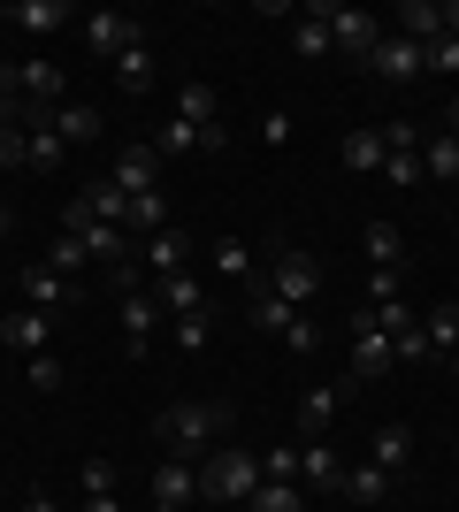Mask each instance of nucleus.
<instances>
[{
  "instance_id": "nucleus-1",
  "label": "nucleus",
  "mask_w": 459,
  "mask_h": 512,
  "mask_svg": "<svg viewBox=\"0 0 459 512\" xmlns=\"http://www.w3.org/2000/svg\"><path fill=\"white\" fill-rule=\"evenodd\" d=\"M230 428H238V406L230 398H184V406H169L161 421H153V436L169 444V459H207L215 444H230Z\"/></svg>"
},
{
  "instance_id": "nucleus-2",
  "label": "nucleus",
  "mask_w": 459,
  "mask_h": 512,
  "mask_svg": "<svg viewBox=\"0 0 459 512\" xmlns=\"http://www.w3.org/2000/svg\"><path fill=\"white\" fill-rule=\"evenodd\" d=\"M253 490H261V451L215 444L207 459H199V505H245Z\"/></svg>"
},
{
  "instance_id": "nucleus-3",
  "label": "nucleus",
  "mask_w": 459,
  "mask_h": 512,
  "mask_svg": "<svg viewBox=\"0 0 459 512\" xmlns=\"http://www.w3.org/2000/svg\"><path fill=\"white\" fill-rule=\"evenodd\" d=\"M314 16L329 23V46H337L345 62H368L375 46H383V31H391V23L368 16V8H329V0H314Z\"/></svg>"
},
{
  "instance_id": "nucleus-4",
  "label": "nucleus",
  "mask_w": 459,
  "mask_h": 512,
  "mask_svg": "<svg viewBox=\"0 0 459 512\" xmlns=\"http://www.w3.org/2000/svg\"><path fill=\"white\" fill-rule=\"evenodd\" d=\"M77 31H85V46L100 62H115V54H131V46L146 39V23L123 16V8H92V16H77Z\"/></svg>"
},
{
  "instance_id": "nucleus-5",
  "label": "nucleus",
  "mask_w": 459,
  "mask_h": 512,
  "mask_svg": "<svg viewBox=\"0 0 459 512\" xmlns=\"http://www.w3.org/2000/svg\"><path fill=\"white\" fill-rule=\"evenodd\" d=\"M268 291H276L284 306H299V314H306V306L322 299V260H314V253H284L276 268H268Z\"/></svg>"
},
{
  "instance_id": "nucleus-6",
  "label": "nucleus",
  "mask_w": 459,
  "mask_h": 512,
  "mask_svg": "<svg viewBox=\"0 0 459 512\" xmlns=\"http://www.w3.org/2000/svg\"><path fill=\"white\" fill-rule=\"evenodd\" d=\"M153 505L161 512H199V467L192 459H161V467H153Z\"/></svg>"
},
{
  "instance_id": "nucleus-7",
  "label": "nucleus",
  "mask_w": 459,
  "mask_h": 512,
  "mask_svg": "<svg viewBox=\"0 0 459 512\" xmlns=\"http://www.w3.org/2000/svg\"><path fill=\"white\" fill-rule=\"evenodd\" d=\"M115 329H123V352H131V360H146L153 329H161V306H153V291H123V314H115Z\"/></svg>"
},
{
  "instance_id": "nucleus-8",
  "label": "nucleus",
  "mask_w": 459,
  "mask_h": 512,
  "mask_svg": "<svg viewBox=\"0 0 459 512\" xmlns=\"http://www.w3.org/2000/svg\"><path fill=\"white\" fill-rule=\"evenodd\" d=\"M16 100H31V107H46V115H54V107L69 100V77L46 62V54H39V62H16Z\"/></svg>"
},
{
  "instance_id": "nucleus-9",
  "label": "nucleus",
  "mask_w": 459,
  "mask_h": 512,
  "mask_svg": "<svg viewBox=\"0 0 459 512\" xmlns=\"http://www.w3.org/2000/svg\"><path fill=\"white\" fill-rule=\"evenodd\" d=\"M153 176H161V153H153V146H123V153H115V169H108V184L123 199H138V192H161Z\"/></svg>"
},
{
  "instance_id": "nucleus-10",
  "label": "nucleus",
  "mask_w": 459,
  "mask_h": 512,
  "mask_svg": "<svg viewBox=\"0 0 459 512\" xmlns=\"http://www.w3.org/2000/svg\"><path fill=\"white\" fill-rule=\"evenodd\" d=\"M8 23L31 31V39H54V31L77 23V8H69V0H8Z\"/></svg>"
},
{
  "instance_id": "nucleus-11",
  "label": "nucleus",
  "mask_w": 459,
  "mask_h": 512,
  "mask_svg": "<svg viewBox=\"0 0 459 512\" xmlns=\"http://www.w3.org/2000/svg\"><path fill=\"white\" fill-rule=\"evenodd\" d=\"M138 268H153V276H184V268H192V237L176 230V222H169V230H153L146 245H138Z\"/></svg>"
},
{
  "instance_id": "nucleus-12",
  "label": "nucleus",
  "mask_w": 459,
  "mask_h": 512,
  "mask_svg": "<svg viewBox=\"0 0 459 512\" xmlns=\"http://www.w3.org/2000/svg\"><path fill=\"white\" fill-rule=\"evenodd\" d=\"M368 69L383 77V85H414V77H421V46L398 39V31H383V46L368 54Z\"/></svg>"
},
{
  "instance_id": "nucleus-13",
  "label": "nucleus",
  "mask_w": 459,
  "mask_h": 512,
  "mask_svg": "<svg viewBox=\"0 0 459 512\" xmlns=\"http://www.w3.org/2000/svg\"><path fill=\"white\" fill-rule=\"evenodd\" d=\"M329 421H337V383H306L299 390V444H329Z\"/></svg>"
},
{
  "instance_id": "nucleus-14",
  "label": "nucleus",
  "mask_w": 459,
  "mask_h": 512,
  "mask_svg": "<svg viewBox=\"0 0 459 512\" xmlns=\"http://www.w3.org/2000/svg\"><path fill=\"white\" fill-rule=\"evenodd\" d=\"M153 306H161V321H176V314H207V291H199L192 268H184V276H153Z\"/></svg>"
},
{
  "instance_id": "nucleus-15",
  "label": "nucleus",
  "mask_w": 459,
  "mask_h": 512,
  "mask_svg": "<svg viewBox=\"0 0 459 512\" xmlns=\"http://www.w3.org/2000/svg\"><path fill=\"white\" fill-rule=\"evenodd\" d=\"M391 367H398L391 337H375V329H352V383H383Z\"/></svg>"
},
{
  "instance_id": "nucleus-16",
  "label": "nucleus",
  "mask_w": 459,
  "mask_h": 512,
  "mask_svg": "<svg viewBox=\"0 0 459 512\" xmlns=\"http://www.w3.org/2000/svg\"><path fill=\"white\" fill-rule=\"evenodd\" d=\"M391 482H398V474H383L375 459H352V467L337 474V497H352V505H383V497H391Z\"/></svg>"
},
{
  "instance_id": "nucleus-17",
  "label": "nucleus",
  "mask_w": 459,
  "mask_h": 512,
  "mask_svg": "<svg viewBox=\"0 0 459 512\" xmlns=\"http://www.w3.org/2000/svg\"><path fill=\"white\" fill-rule=\"evenodd\" d=\"M0 344H8V352H23V360H39V352H46V314H39V306L0 314Z\"/></svg>"
},
{
  "instance_id": "nucleus-18",
  "label": "nucleus",
  "mask_w": 459,
  "mask_h": 512,
  "mask_svg": "<svg viewBox=\"0 0 459 512\" xmlns=\"http://www.w3.org/2000/svg\"><path fill=\"white\" fill-rule=\"evenodd\" d=\"M337 474H345V459H337L329 444H299V490L306 497H329V490H337Z\"/></svg>"
},
{
  "instance_id": "nucleus-19",
  "label": "nucleus",
  "mask_w": 459,
  "mask_h": 512,
  "mask_svg": "<svg viewBox=\"0 0 459 512\" xmlns=\"http://www.w3.org/2000/svg\"><path fill=\"white\" fill-rule=\"evenodd\" d=\"M368 459H375L383 474H406V459H414V428H406V421H383V428L368 436Z\"/></svg>"
},
{
  "instance_id": "nucleus-20",
  "label": "nucleus",
  "mask_w": 459,
  "mask_h": 512,
  "mask_svg": "<svg viewBox=\"0 0 459 512\" xmlns=\"http://www.w3.org/2000/svg\"><path fill=\"white\" fill-rule=\"evenodd\" d=\"M69 299H77V283H69V276H54L46 260H39V268H23V306L54 314V306H69Z\"/></svg>"
},
{
  "instance_id": "nucleus-21",
  "label": "nucleus",
  "mask_w": 459,
  "mask_h": 512,
  "mask_svg": "<svg viewBox=\"0 0 459 512\" xmlns=\"http://www.w3.org/2000/svg\"><path fill=\"white\" fill-rule=\"evenodd\" d=\"M398 39H414V46H429V39H444V0H406L398 8V23H391Z\"/></svg>"
},
{
  "instance_id": "nucleus-22",
  "label": "nucleus",
  "mask_w": 459,
  "mask_h": 512,
  "mask_svg": "<svg viewBox=\"0 0 459 512\" xmlns=\"http://www.w3.org/2000/svg\"><path fill=\"white\" fill-rule=\"evenodd\" d=\"M108 69H115V85H123V92H153V85H161V62H153V46H146V39H138L131 54H115Z\"/></svg>"
},
{
  "instance_id": "nucleus-23",
  "label": "nucleus",
  "mask_w": 459,
  "mask_h": 512,
  "mask_svg": "<svg viewBox=\"0 0 459 512\" xmlns=\"http://www.w3.org/2000/svg\"><path fill=\"white\" fill-rule=\"evenodd\" d=\"M54 138H62V146H92V138H100V107L62 100V107H54Z\"/></svg>"
},
{
  "instance_id": "nucleus-24",
  "label": "nucleus",
  "mask_w": 459,
  "mask_h": 512,
  "mask_svg": "<svg viewBox=\"0 0 459 512\" xmlns=\"http://www.w3.org/2000/svg\"><path fill=\"white\" fill-rule=\"evenodd\" d=\"M421 176H437V184H459V130H437V138H421Z\"/></svg>"
},
{
  "instance_id": "nucleus-25",
  "label": "nucleus",
  "mask_w": 459,
  "mask_h": 512,
  "mask_svg": "<svg viewBox=\"0 0 459 512\" xmlns=\"http://www.w3.org/2000/svg\"><path fill=\"white\" fill-rule=\"evenodd\" d=\"M62 161H69V146H62V138H54V115H46V123L39 130H23V169H62Z\"/></svg>"
},
{
  "instance_id": "nucleus-26",
  "label": "nucleus",
  "mask_w": 459,
  "mask_h": 512,
  "mask_svg": "<svg viewBox=\"0 0 459 512\" xmlns=\"http://www.w3.org/2000/svg\"><path fill=\"white\" fill-rule=\"evenodd\" d=\"M291 46H299L306 62H329V54H337V46H329V23L314 16V8H299V16H291Z\"/></svg>"
},
{
  "instance_id": "nucleus-27",
  "label": "nucleus",
  "mask_w": 459,
  "mask_h": 512,
  "mask_svg": "<svg viewBox=\"0 0 459 512\" xmlns=\"http://www.w3.org/2000/svg\"><path fill=\"white\" fill-rule=\"evenodd\" d=\"M176 123H192V130L222 123V107H215V85H176Z\"/></svg>"
},
{
  "instance_id": "nucleus-28",
  "label": "nucleus",
  "mask_w": 459,
  "mask_h": 512,
  "mask_svg": "<svg viewBox=\"0 0 459 512\" xmlns=\"http://www.w3.org/2000/svg\"><path fill=\"white\" fill-rule=\"evenodd\" d=\"M291 321H299V306H284L268 283H253V329H268V337H291Z\"/></svg>"
},
{
  "instance_id": "nucleus-29",
  "label": "nucleus",
  "mask_w": 459,
  "mask_h": 512,
  "mask_svg": "<svg viewBox=\"0 0 459 512\" xmlns=\"http://www.w3.org/2000/svg\"><path fill=\"white\" fill-rule=\"evenodd\" d=\"M368 268H406V237H398V222H368Z\"/></svg>"
},
{
  "instance_id": "nucleus-30",
  "label": "nucleus",
  "mask_w": 459,
  "mask_h": 512,
  "mask_svg": "<svg viewBox=\"0 0 459 512\" xmlns=\"http://www.w3.org/2000/svg\"><path fill=\"white\" fill-rule=\"evenodd\" d=\"M421 337H429V352H459V306L444 299V306H429V314H421Z\"/></svg>"
},
{
  "instance_id": "nucleus-31",
  "label": "nucleus",
  "mask_w": 459,
  "mask_h": 512,
  "mask_svg": "<svg viewBox=\"0 0 459 512\" xmlns=\"http://www.w3.org/2000/svg\"><path fill=\"white\" fill-rule=\"evenodd\" d=\"M383 153H391V146H383V130H352V138H345V169L375 176V169H383Z\"/></svg>"
},
{
  "instance_id": "nucleus-32",
  "label": "nucleus",
  "mask_w": 459,
  "mask_h": 512,
  "mask_svg": "<svg viewBox=\"0 0 459 512\" xmlns=\"http://www.w3.org/2000/svg\"><path fill=\"white\" fill-rule=\"evenodd\" d=\"M245 512H306V490L299 482H261V490L245 497Z\"/></svg>"
},
{
  "instance_id": "nucleus-33",
  "label": "nucleus",
  "mask_w": 459,
  "mask_h": 512,
  "mask_svg": "<svg viewBox=\"0 0 459 512\" xmlns=\"http://www.w3.org/2000/svg\"><path fill=\"white\" fill-rule=\"evenodd\" d=\"M169 337H176V352H207V337H215V314H176V321H169Z\"/></svg>"
},
{
  "instance_id": "nucleus-34",
  "label": "nucleus",
  "mask_w": 459,
  "mask_h": 512,
  "mask_svg": "<svg viewBox=\"0 0 459 512\" xmlns=\"http://www.w3.org/2000/svg\"><path fill=\"white\" fill-rule=\"evenodd\" d=\"M383 176H391L398 192H406V184H421V138H414V146H391V153H383Z\"/></svg>"
},
{
  "instance_id": "nucleus-35",
  "label": "nucleus",
  "mask_w": 459,
  "mask_h": 512,
  "mask_svg": "<svg viewBox=\"0 0 459 512\" xmlns=\"http://www.w3.org/2000/svg\"><path fill=\"white\" fill-rule=\"evenodd\" d=\"M215 268L230 283H245V276H253V245H245V237H222V245H215Z\"/></svg>"
},
{
  "instance_id": "nucleus-36",
  "label": "nucleus",
  "mask_w": 459,
  "mask_h": 512,
  "mask_svg": "<svg viewBox=\"0 0 459 512\" xmlns=\"http://www.w3.org/2000/svg\"><path fill=\"white\" fill-rule=\"evenodd\" d=\"M23 383H31V390H62L69 375H62V360H54V352H39V360H23Z\"/></svg>"
},
{
  "instance_id": "nucleus-37",
  "label": "nucleus",
  "mask_w": 459,
  "mask_h": 512,
  "mask_svg": "<svg viewBox=\"0 0 459 512\" xmlns=\"http://www.w3.org/2000/svg\"><path fill=\"white\" fill-rule=\"evenodd\" d=\"M261 482H299V451H291V444L261 451Z\"/></svg>"
},
{
  "instance_id": "nucleus-38",
  "label": "nucleus",
  "mask_w": 459,
  "mask_h": 512,
  "mask_svg": "<svg viewBox=\"0 0 459 512\" xmlns=\"http://www.w3.org/2000/svg\"><path fill=\"white\" fill-rule=\"evenodd\" d=\"M153 153H161V161H169V153H199V130H192V123H161Z\"/></svg>"
},
{
  "instance_id": "nucleus-39",
  "label": "nucleus",
  "mask_w": 459,
  "mask_h": 512,
  "mask_svg": "<svg viewBox=\"0 0 459 512\" xmlns=\"http://www.w3.org/2000/svg\"><path fill=\"white\" fill-rule=\"evenodd\" d=\"M77 482H85V497H115V467H108V459H85Z\"/></svg>"
},
{
  "instance_id": "nucleus-40",
  "label": "nucleus",
  "mask_w": 459,
  "mask_h": 512,
  "mask_svg": "<svg viewBox=\"0 0 459 512\" xmlns=\"http://www.w3.org/2000/svg\"><path fill=\"white\" fill-rule=\"evenodd\" d=\"M421 69H444V77H459V39H429V46H421Z\"/></svg>"
},
{
  "instance_id": "nucleus-41",
  "label": "nucleus",
  "mask_w": 459,
  "mask_h": 512,
  "mask_svg": "<svg viewBox=\"0 0 459 512\" xmlns=\"http://www.w3.org/2000/svg\"><path fill=\"white\" fill-rule=\"evenodd\" d=\"M46 268H54V276H77V268H85V245H77V237H54Z\"/></svg>"
},
{
  "instance_id": "nucleus-42",
  "label": "nucleus",
  "mask_w": 459,
  "mask_h": 512,
  "mask_svg": "<svg viewBox=\"0 0 459 512\" xmlns=\"http://www.w3.org/2000/svg\"><path fill=\"white\" fill-rule=\"evenodd\" d=\"M391 352H398V367H421V360H437V352H429V337H421V329H406V337H391Z\"/></svg>"
},
{
  "instance_id": "nucleus-43",
  "label": "nucleus",
  "mask_w": 459,
  "mask_h": 512,
  "mask_svg": "<svg viewBox=\"0 0 459 512\" xmlns=\"http://www.w3.org/2000/svg\"><path fill=\"white\" fill-rule=\"evenodd\" d=\"M291 352H299V360H306V352H314V344H322V321H314V314H299V321H291Z\"/></svg>"
},
{
  "instance_id": "nucleus-44",
  "label": "nucleus",
  "mask_w": 459,
  "mask_h": 512,
  "mask_svg": "<svg viewBox=\"0 0 459 512\" xmlns=\"http://www.w3.org/2000/svg\"><path fill=\"white\" fill-rule=\"evenodd\" d=\"M0 169H23V130L0 123Z\"/></svg>"
},
{
  "instance_id": "nucleus-45",
  "label": "nucleus",
  "mask_w": 459,
  "mask_h": 512,
  "mask_svg": "<svg viewBox=\"0 0 459 512\" xmlns=\"http://www.w3.org/2000/svg\"><path fill=\"white\" fill-rule=\"evenodd\" d=\"M23 512H62V505H54L46 490H31V497H23Z\"/></svg>"
},
{
  "instance_id": "nucleus-46",
  "label": "nucleus",
  "mask_w": 459,
  "mask_h": 512,
  "mask_svg": "<svg viewBox=\"0 0 459 512\" xmlns=\"http://www.w3.org/2000/svg\"><path fill=\"white\" fill-rule=\"evenodd\" d=\"M444 39H459V0H444Z\"/></svg>"
},
{
  "instance_id": "nucleus-47",
  "label": "nucleus",
  "mask_w": 459,
  "mask_h": 512,
  "mask_svg": "<svg viewBox=\"0 0 459 512\" xmlns=\"http://www.w3.org/2000/svg\"><path fill=\"white\" fill-rule=\"evenodd\" d=\"M77 512H123V505H115V497H85Z\"/></svg>"
},
{
  "instance_id": "nucleus-48",
  "label": "nucleus",
  "mask_w": 459,
  "mask_h": 512,
  "mask_svg": "<svg viewBox=\"0 0 459 512\" xmlns=\"http://www.w3.org/2000/svg\"><path fill=\"white\" fill-rule=\"evenodd\" d=\"M8 230H16V222H8V207H0V245H8Z\"/></svg>"
},
{
  "instance_id": "nucleus-49",
  "label": "nucleus",
  "mask_w": 459,
  "mask_h": 512,
  "mask_svg": "<svg viewBox=\"0 0 459 512\" xmlns=\"http://www.w3.org/2000/svg\"><path fill=\"white\" fill-rule=\"evenodd\" d=\"M444 367H452V375H459V352H444Z\"/></svg>"
},
{
  "instance_id": "nucleus-50",
  "label": "nucleus",
  "mask_w": 459,
  "mask_h": 512,
  "mask_svg": "<svg viewBox=\"0 0 459 512\" xmlns=\"http://www.w3.org/2000/svg\"><path fill=\"white\" fill-rule=\"evenodd\" d=\"M452 130H459V100H452Z\"/></svg>"
},
{
  "instance_id": "nucleus-51",
  "label": "nucleus",
  "mask_w": 459,
  "mask_h": 512,
  "mask_svg": "<svg viewBox=\"0 0 459 512\" xmlns=\"http://www.w3.org/2000/svg\"><path fill=\"white\" fill-rule=\"evenodd\" d=\"M452 459H459V451H452Z\"/></svg>"
}]
</instances>
